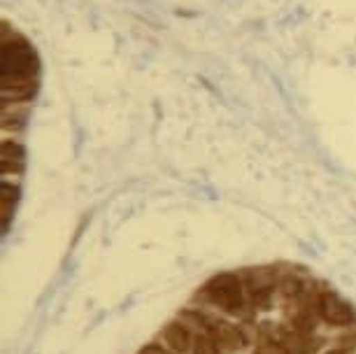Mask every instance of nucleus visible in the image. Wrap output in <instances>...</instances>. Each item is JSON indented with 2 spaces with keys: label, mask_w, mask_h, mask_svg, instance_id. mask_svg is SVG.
<instances>
[{
  "label": "nucleus",
  "mask_w": 356,
  "mask_h": 354,
  "mask_svg": "<svg viewBox=\"0 0 356 354\" xmlns=\"http://www.w3.org/2000/svg\"><path fill=\"white\" fill-rule=\"evenodd\" d=\"M254 354H284V345H282L275 336H270L268 331H264L259 338V345H257V350H254Z\"/></svg>",
  "instance_id": "nucleus-8"
},
{
  "label": "nucleus",
  "mask_w": 356,
  "mask_h": 354,
  "mask_svg": "<svg viewBox=\"0 0 356 354\" xmlns=\"http://www.w3.org/2000/svg\"><path fill=\"white\" fill-rule=\"evenodd\" d=\"M317 312L326 324L349 326L354 324V308L335 291H321L317 296Z\"/></svg>",
  "instance_id": "nucleus-3"
},
{
  "label": "nucleus",
  "mask_w": 356,
  "mask_h": 354,
  "mask_svg": "<svg viewBox=\"0 0 356 354\" xmlns=\"http://www.w3.org/2000/svg\"><path fill=\"white\" fill-rule=\"evenodd\" d=\"M163 338H165V343L170 345V350H172V352L184 354V352H189L191 347H193V336H191V331L186 329V324H182V322H170V324H165Z\"/></svg>",
  "instance_id": "nucleus-6"
},
{
  "label": "nucleus",
  "mask_w": 356,
  "mask_h": 354,
  "mask_svg": "<svg viewBox=\"0 0 356 354\" xmlns=\"http://www.w3.org/2000/svg\"><path fill=\"white\" fill-rule=\"evenodd\" d=\"M326 354H347V350H331V352H326Z\"/></svg>",
  "instance_id": "nucleus-11"
},
{
  "label": "nucleus",
  "mask_w": 356,
  "mask_h": 354,
  "mask_svg": "<svg viewBox=\"0 0 356 354\" xmlns=\"http://www.w3.org/2000/svg\"><path fill=\"white\" fill-rule=\"evenodd\" d=\"M0 161H3V175L8 177L10 172H22L26 163V150L17 140L5 138L0 143Z\"/></svg>",
  "instance_id": "nucleus-5"
},
{
  "label": "nucleus",
  "mask_w": 356,
  "mask_h": 354,
  "mask_svg": "<svg viewBox=\"0 0 356 354\" xmlns=\"http://www.w3.org/2000/svg\"><path fill=\"white\" fill-rule=\"evenodd\" d=\"M191 352L193 354H219V345L214 343L212 336H207V333H200V336L193 338Z\"/></svg>",
  "instance_id": "nucleus-9"
},
{
  "label": "nucleus",
  "mask_w": 356,
  "mask_h": 354,
  "mask_svg": "<svg viewBox=\"0 0 356 354\" xmlns=\"http://www.w3.org/2000/svg\"><path fill=\"white\" fill-rule=\"evenodd\" d=\"M19 200V186L10 184L8 179H3L0 184V215H3V229L8 231L12 212H15V205Z\"/></svg>",
  "instance_id": "nucleus-7"
},
{
  "label": "nucleus",
  "mask_w": 356,
  "mask_h": 354,
  "mask_svg": "<svg viewBox=\"0 0 356 354\" xmlns=\"http://www.w3.org/2000/svg\"><path fill=\"white\" fill-rule=\"evenodd\" d=\"M205 296L219 310L238 315L245 308V284L235 273H219L205 284Z\"/></svg>",
  "instance_id": "nucleus-2"
},
{
  "label": "nucleus",
  "mask_w": 356,
  "mask_h": 354,
  "mask_svg": "<svg viewBox=\"0 0 356 354\" xmlns=\"http://www.w3.org/2000/svg\"><path fill=\"white\" fill-rule=\"evenodd\" d=\"M138 354H170V352H168L165 347L156 345V343H149V345H145Z\"/></svg>",
  "instance_id": "nucleus-10"
},
{
  "label": "nucleus",
  "mask_w": 356,
  "mask_h": 354,
  "mask_svg": "<svg viewBox=\"0 0 356 354\" xmlns=\"http://www.w3.org/2000/svg\"><path fill=\"white\" fill-rule=\"evenodd\" d=\"M0 42V98L3 108L29 103L38 93L40 56L33 45L19 33H10L8 22L3 24Z\"/></svg>",
  "instance_id": "nucleus-1"
},
{
  "label": "nucleus",
  "mask_w": 356,
  "mask_h": 354,
  "mask_svg": "<svg viewBox=\"0 0 356 354\" xmlns=\"http://www.w3.org/2000/svg\"><path fill=\"white\" fill-rule=\"evenodd\" d=\"M205 324H207V336H212L214 343L224 347L226 352L243 350L245 336L235 324L226 322V319H205Z\"/></svg>",
  "instance_id": "nucleus-4"
}]
</instances>
